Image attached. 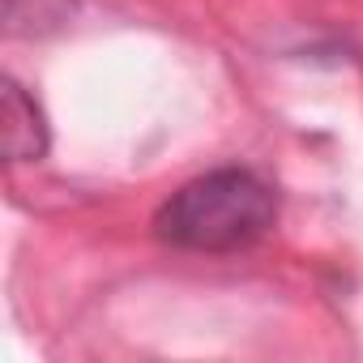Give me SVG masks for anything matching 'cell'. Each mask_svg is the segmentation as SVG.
Here are the masks:
<instances>
[{
    "label": "cell",
    "mask_w": 363,
    "mask_h": 363,
    "mask_svg": "<svg viewBox=\"0 0 363 363\" xmlns=\"http://www.w3.org/2000/svg\"><path fill=\"white\" fill-rule=\"evenodd\" d=\"M278 223V193L252 167H218L175 189L158 214L154 235L184 252H244Z\"/></svg>",
    "instance_id": "1"
},
{
    "label": "cell",
    "mask_w": 363,
    "mask_h": 363,
    "mask_svg": "<svg viewBox=\"0 0 363 363\" xmlns=\"http://www.w3.org/2000/svg\"><path fill=\"white\" fill-rule=\"evenodd\" d=\"M5 154L13 162H39L48 154V120L13 77H5Z\"/></svg>",
    "instance_id": "2"
},
{
    "label": "cell",
    "mask_w": 363,
    "mask_h": 363,
    "mask_svg": "<svg viewBox=\"0 0 363 363\" xmlns=\"http://www.w3.org/2000/svg\"><path fill=\"white\" fill-rule=\"evenodd\" d=\"M77 13V0H5V30L13 39H39L60 30Z\"/></svg>",
    "instance_id": "3"
}]
</instances>
